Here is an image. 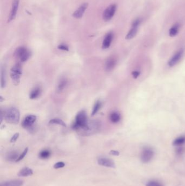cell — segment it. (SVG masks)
Returning a JSON list of instances; mask_svg holds the SVG:
<instances>
[{
	"instance_id": "cell-3",
	"label": "cell",
	"mask_w": 185,
	"mask_h": 186,
	"mask_svg": "<svg viewBox=\"0 0 185 186\" xmlns=\"http://www.w3.org/2000/svg\"><path fill=\"white\" fill-rule=\"evenodd\" d=\"M88 116L85 111H80L75 116V121L73 124V129L77 131L85 126L88 123Z\"/></svg>"
},
{
	"instance_id": "cell-13",
	"label": "cell",
	"mask_w": 185,
	"mask_h": 186,
	"mask_svg": "<svg viewBox=\"0 0 185 186\" xmlns=\"http://www.w3.org/2000/svg\"><path fill=\"white\" fill-rule=\"evenodd\" d=\"M88 7V3H84L82 4L73 13L72 16L76 19H80L82 18L84 12L86 11V8Z\"/></svg>"
},
{
	"instance_id": "cell-11",
	"label": "cell",
	"mask_w": 185,
	"mask_h": 186,
	"mask_svg": "<svg viewBox=\"0 0 185 186\" xmlns=\"http://www.w3.org/2000/svg\"><path fill=\"white\" fill-rule=\"evenodd\" d=\"M19 5V0H13V3H12L11 11V13L9 15L8 22L11 21L15 18L16 14H17Z\"/></svg>"
},
{
	"instance_id": "cell-30",
	"label": "cell",
	"mask_w": 185,
	"mask_h": 186,
	"mask_svg": "<svg viewBox=\"0 0 185 186\" xmlns=\"http://www.w3.org/2000/svg\"><path fill=\"white\" fill-rule=\"evenodd\" d=\"M65 166V163L63 162H58L57 163H56L54 165L53 168L55 169H58L62 168H64V166Z\"/></svg>"
},
{
	"instance_id": "cell-7",
	"label": "cell",
	"mask_w": 185,
	"mask_h": 186,
	"mask_svg": "<svg viewBox=\"0 0 185 186\" xmlns=\"http://www.w3.org/2000/svg\"><path fill=\"white\" fill-rule=\"evenodd\" d=\"M116 9H117V6L115 4H112L107 7L105 10L104 11L103 14V20L105 21H110L115 15Z\"/></svg>"
},
{
	"instance_id": "cell-10",
	"label": "cell",
	"mask_w": 185,
	"mask_h": 186,
	"mask_svg": "<svg viewBox=\"0 0 185 186\" xmlns=\"http://www.w3.org/2000/svg\"><path fill=\"white\" fill-rule=\"evenodd\" d=\"M183 51L182 49L178 51L170 59V61H168V66H170V67H173L175 65H176L183 57Z\"/></svg>"
},
{
	"instance_id": "cell-25",
	"label": "cell",
	"mask_w": 185,
	"mask_h": 186,
	"mask_svg": "<svg viewBox=\"0 0 185 186\" xmlns=\"http://www.w3.org/2000/svg\"><path fill=\"white\" fill-rule=\"evenodd\" d=\"M51 155V152L49 150H43L39 153V156L40 158L45 160V159L49 158L50 157Z\"/></svg>"
},
{
	"instance_id": "cell-8",
	"label": "cell",
	"mask_w": 185,
	"mask_h": 186,
	"mask_svg": "<svg viewBox=\"0 0 185 186\" xmlns=\"http://www.w3.org/2000/svg\"><path fill=\"white\" fill-rule=\"evenodd\" d=\"M37 120V116L34 115H28L24 118L22 122V126L24 129H28L31 131V129H33L34 124Z\"/></svg>"
},
{
	"instance_id": "cell-33",
	"label": "cell",
	"mask_w": 185,
	"mask_h": 186,
	"mask_svg": "<svg viewBox=\"0 0 185 186\" xmlns=\"http://www.w3.org/2000/svg\"><path fill=\"white\" fill-rule=\"evenodd\" d=\"M19 136H20V134L19 133H16V134H15L12 137H11V143H15L16 141L17 140L19 137Z\"/></svg>"
},
{
	"instance_id": "cell-34",
	"label": "cell",
	"mask_w": 185,
	"mask_h": 186,
	"mask_svg": "<svg viewBox=\"0 0 185 186\" xmlns=\"http://www.w3.org/2000/svg\"><path fill=\"white\" fill-rule=\"evenodd\" d=\"M140 74V72L139 71H134L132 72V75L134 79H137Z\"/></svg>"
},
{
	"instance_id": "cell-18",
	"label": "cell",
	"mask_w": 185,
	"mask_h": 186,
	"mask_svg": "<svg viewBox=\"0 0 185 186\" xmlns=\"http://www.w3.org/2000/svg\"><path fill=\"white\" fill-rule=\"evenodd\" d=\"M6 85V70L5 66L1 68V87L5 88Z\"/></svg>"
},
{
	"instance_id": "cell-24",
	"label": "cell",
	"mask_w": 185,
	"mask_h": 186,
	"mask_svg": "<svg viewBox=\"0 0 185 186\" xmlns=\"http://www.w3.org/2000/svg\"><path fill=\"white\" fill-rule=\"evenodd\" d=\"M185 143V136H181L176 138L173 141V145L174 146H180Z\"/></svg>"
},
{
	"instance_id": "cell-15",
	"label": "cell",
	"mask_w": 185,
	"mask_h": 186,
	"mask_svg": "<svg viewBox=\"0 0 185 186\" xmlns=\"http://www.w3.org/2000/svg\"><path fill=\"white\" fill-rule=\"evenodd\" d=\"M24 182L21 179H14L3 182L0 184V186H22Z\"/></svg>"
},
{
	"instance_id": "cell-22",
	"label": "cell",
	"mask_w": 185,
	"mask_h": 186,
	"mask_svg": "<svg viewBox=\"0 0 185 186\" xmlns=\"http://www.w3.org/2000/svg\"><path fill=\"white\" fill-rule=\"evenodd\" d=\"M137 29H138V28L132 27L130 31H129L128 34L126 35V39H131L133 38H134L135 35H136Z\"/></svg>"
},
{
	"instance_id": "cell-2",
	"label": "cell",
	"mask_w": 185,
	"mask_h": 186,
	"mask_svg": "<svg viewBox=\"0 0 185 186\" xmlns=\"http://www.w3.org/2000/svg\"><path fill=\"white\" fill-rule=\"evenodd\" d=\"M19 111L15 107H11L5 112L4 119L7 123L11 124H17L20 121Z\"/></svg>"
},
{
	"instance_id": "cell-23",
	"label": "cell",
	"mask_w": 185,
	"mask_h": 186,
	"mask_svg": "<svg viewBox=\"0 0 185 186\" xmlns=\"http://www.w3.org/2000/svg\"><path fill=\"white\" fill-rule=\"evenodd\" d=\"M101 102L99 100L96 101L95 102V105L93 106V107L92 111L91 113V116H94L95 115L97 114V112L99 111V110L101 109Z\"/></svg>"
},
{
	"instance_id": "cell-26",
	"label": "cell",
	"mask_w": 185,
	"mask_h": 186,
	"mask_svg": "<svg viewBox=\"0 0 185 186\" xmlns=\"http://www.w3.org/2000/svg\"><path fill=\"white\" fill-rule=\"evenodd\" d=\"M49 124H57V125H61L64 127H66V124L64 121L62 120V119L59 118H54L51 119L49 121Z\"/></svg>"
},
{
	"instance_id": "cell-21",
	"label": "cell",
	"mask_w": 185,
	"mask_h": 186,
	"mask_svg": "<svg viewBox=\"0 0 185 186\" xmlns=\"http://www.w3.org/2000/svg\"><path fill=\"white\" fill-rule=\"evenodd\" d=\"M109 118L112 123H118L121 120V116L118 113L114 112L110 114Z\"/></svg>"
},
{
	"instance_id": "cell-9",
	"label": "cell",
	"mask_w": 185,
	"mask_h": 186,
	"mask_svg": "<svg viewBox=\"0 0 185 186\" xmlns=\"http://www.w3.org/2000/svg\"><path fill=\"white\" fill-rule=\"evenodd\" d=\"M98 164L101 166H105L107 168H115L116 167L115 162L113 161V160L109 158L101 157L97 161Z\"/></svg>"
},
{
	"instance_id": "cell-12",
	"label": "cell",
	"mask_w": 185,
	"mask_h": 186,
	"mask_svg": "<svg viewBox=\"0 0 185 186\" xmlns=\"http://www.w3.org/2000/svg\"><path fill=\"white\" fill-rule=\"evenodd\" d=\"M117 64V60L115 57H110L106 59L104 67L106 71H110L113 70Z\"/></svg>"
},
{
	"instance_id": "cell-17",
	"label": "cell",
	"mask_w": 185,
	"mask_h": 186,
	"mask_svg": "<svg viewBox=\"0 0 185 186\" xmlns=\"http://www.w3.org/2000/svg\"><path fill=\"white\" fill-rule=\"evenodd\" d=\"M67 83H68V81L67 80V79L65 78H62L61 79L58 84L57 92L58 93H60L62 92L66 88V86L67 85Z\"/></svg>"
},
{
	"instance_id": "cell-6",
	"label": "cell",
	"mask_w": 185,
	"mask_h": 186,
	"mask_svg": "<svg viewBox=\"0 0 185 186\" xmlns=\"http://www.w3.org/2000/svg\"><path fill=\"white\" fill-rule=\"evenodd\" d=\"M154 156V151L152 148L146 147L141 152V160L143 163H147L152 160Z\"/></svg>"
},
{
	"instance_id": "cell-16",
	"label": "cell",
	"mask_w": 185,
	"mask_h": 186,
	"mask_svg": "<svg viewBox=\"0 0 185 186\" xmlns=\"http://www.w3.org/2000/svg\"><path fill=\"white\" fill-rule=\"evenodd\" d=\"M33 174V171L28 167H24L21 169L18 173L19 177H27Z\"/></svg>"
},
{
	"instance_id": "cell-32",
	"label": "cell",
	"mask_w": 185,
	"mask_h": 186,
	"mask_svg": "<svg viewBox=\"0 0 185 186\" xmlns=\"http://www.w3.org/2000/svg\"><path fill=\"white\" fill-rule=\"evenodd\" d=\"M141 23V20L140 19H137L136 20H134L132 24V27H136L138 28L139 25Z\"/></svg>"
},
{
	"instance_id": "cell-14",
	"label": "cell",
	"mask_w": 185,
	"mask_h": 186,
	"mask_svg": "<svg viewBox=\"0 0 185 186\" xmlns=\"http://www.w3.org/2000/svg\"><path fill=\"white\" fill-rule=\"evenodd\" d=\"M113 37H114V35L112 32H109L105 35V37L104 39L103 44H102L103 49L105 50V49L109 48V47L112 43V41H113Z\"/></svg>"
},
{
	"instance_id": "cell-20",
	"label": "cell",
	"mask_w": 185,
	"mask_h": 186,
	"mask_svg": "<svg viewBox=\"0 0 185 186\" xmlns=\"http://www.w3.org/2000/svg\"><path fill=\"white\" fill-rule=\"evenodd\" d=\"M41 93V89H40V88H35L29 94V98L32 100L37 99L38 97H40Z\"/></svg>"
},
{
	"instance_id": "cell-31",
	"label": "cell",
	"mask_w": 185,
	"mask_h": 186,
	"mask_svg": "<svg viewBox=\"0 0 185 186\" xmlns=\"http://www.w3.org/2000/svg\"><path fill=\"white\" fill-rule=\"evenodd\" d=\"M58 48L60 50L65 51H69L68 46L66 45L65 44H60L58 46Z\"/></svg>"
},
{
	"instance_id": "cell-28",
	"label": "cell",
	"mask_w": 185,
	"mask_h": 186,
	"mask_svg": "<svg viewBox=\"0 0 185 186\" xmlns=\"http://www.w3.org/2000/svg\"><path fill=\"white\" fill-rule=\"evenodd\" d=\"M146 186H163V185L159 182L152 180L148 182L146 184Z\"/></svg>"
},
{
	"instance_id": "cell-35",
	"label": "cell",
	"mask_w": 185,
	"mask_h": 186,
	"mask_svg": "<svg viewBox=\"0 0 185 186\" xmlns=\"http://www.w3.org/2000/svg\"><path fill=\"white\" fill-rule=\"evenodd\" d=\"M110 154L113 156H118L119 155V152L116 150H111Z\"/></svg>"
},
{
	"instance_id": "cell-27",
	"label": "cell",
	"mask_w": 185,
	"mask_h": 186,
	"mask_svg": "<svg viewBox=\"0 0 185 186\" xmlns=\"http://www.w3.org/2000/svg\"><path fill=\"white\" fill-rule=\"evenodd\" d=\"M179 28V26L178 24L175 25L174 26L172 27V28L170 29V31H169V34H170V36L172 37L176 36L177 34L178 33Z\"/></svg>"
},
{
	"instance_id": "cell-4",
	"label": "cell",
	"mask_w": 185,
	"mask_h": 186,
	"mask_svg": "<svg viewBox=\"0 0 185 186\" xmlns=\"http://www.w3.org/2000/svg\"><path fill=\"white\" fill-rule=\"evenodd\" d=\"M14 56L16 58L19 59L21 62L24 63L29 59L31 56V52L28 48L24 46H21L16 49L14 52Z\"/></svg>"
},
{
	"instance_id": "cell-19",
	"label": "cell",
	"mask_w": 185,
	"mask_h": 186,
	"mask_svg": "<svg viewBox=\"0 0 185 186\" xmlns=\"http://www.w3.org/2000/svg\"><path fill=\"white\" fill-rule=\"evenodd\" d=\"M19 154L18 151H12L9 152L6 156V160L10 162L16 161L18 158L19 157Z\"/></svg>"
},
{
	"instance_id": "cell-5",
	"label": "cell",
	"mask_w": 185,
	"mask_h": 186,
	"mask_svg": "<svg viewBox=\"0 0 185 186\" xmlns=\"http://www.w3.org/2000/svg\"><path fill=\"white\" fill-rule=\"evenodd\" d=\"M22 74V69L21 66L19 64H17L13 66L11 69L10 76L11 80L15 85L19 84L20 82V79Z\"/></svg>"
},
{
	"instance_id": "cell-29",
	"label": "cell",
	"mask_w": 185,
	"mask_h": 186,
	"mask_svg": "<svg viewBox=\"0 0 185 186\" xmlns=\"http://www.w3.org/2000/svg\"><path fill=\"white\" fill-rule=\"evenodd\" d=\"M28 148L26 147V149H24V151H23V152L21 155H20L19 157L18 158V160H16V162H19L20 161L23 160L24 158V157L26 156L27 153H28Z\"/></svg>"
},
{
	"instance_id": "cell-1",
	"label": "cell",
	"mask_w": 185,
	"mask_h": 186,
	"mask_svg": "<svg viewBox=\"0 0 185 186\" xmlns=\"http://www.w3.org/2000/svg\"><path fill=\"white\" fill-rule=\"evenodd\" d=\"M101 127V123L97 120L88 121L85 126L81 129L78 130L80 135L88 136L97 133Z\"/></svg>"
}]
</instances>
